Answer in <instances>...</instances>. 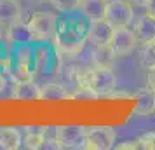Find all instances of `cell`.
<instances>
[{
  "label": "cell",
  "mask_w": 155,
  "mask_h": 150,
  "mask_svg": "<svg viewBox=\"0 0 155 150\" xmlns=\"http://www.w3.org/2000/svg\"><path fill=\"white\" fill-rule=\"evenodd\" d=\"M119 150H126V148H131V150H136V148H141V143L140 140H127V142H122L120 145H117Z\"/></svg>",
  "instance_id": "cell-22"
},
{
  "label": "cell",
  "mask_w": 155,
  "mask_h": 150,
  "mask_svg": "<svg viewBox=\"0 0 155 150\" xmlns=\"http://www.w3.org/2000/svg\"><path fill=\"white\" fill-rule=\"evenodd\" d=\"M113 32H115V28L106 21L105 18L91 19L89 26H87V40L94 47H105V45H110Z\"/></svg>",
  "instance_id": "cell-7"
},
{
  "label": "cell",
  "mask_w": 155,
  "mask_h": 150,
  "mask_svg": "<svg viewBox=\"0 0 155 150\" xmlns=\"http://www.w3.org/2000/svg\"><path fill=\"white\" fill-rule=\"evenodd\" d=\"M134 114L140 117L155 115V91L153 89H143L136 94V105H134Z\"/></svg>",
  "instance_id": "cell-13"
},
{
  "label": "cell",
  "mask_w": 155,
  "mask_h": 150,
  "mask_svg": "<svg viewBox=\"0 0 155 150\" xmlns=\"http://www.w3.org/2000/svg\"><path fill=\"white\" fill-rule=\"evenodd\" d=\"M78 87H85L96 96H110L117 89V77L110 66H94L78 75Z\"/></svg>",
  "instance_id": "cell-2"
},
{
  "label": "cell",
  "mask_w": 155,
  "mask_h": 150,
  "mask_svg": "<svg viewBox=\"0 0 155 150\" xmlns=\"http://www.w3.org/2000/svg\"><path fill=\"white\" fill-rule=\"evenodd\" d=\"M21 19V5L18 0H0V26H11Z\"/></svg>",
  "instance_id": "cell-14"
},
{
  "label": "cell",
  "mask_w": 155,
  "mask_h": 150,
  "mask_svg": "<svg viewBox=\"0 0 155 150\" xmlns=\"http://www.w3.org/2000/svg\"><path fill=\"white\" fill-rule=\"evenodd\" d=\"M87 26L89 19L80 18H58L56 30H54V45L66 54H77L84 49V44L87 40Z\"/></svg>",
  "instance_id": "cell-1"
},
{
  "label": "cell",
  "mask_w": 155,
  "mask_h": 150,
  "mask_svg": "<svg viewBox=\"0 0 155 150\" xmlns=\"http://www.w3.org/2000/svg\"><path fill=\"white\" fill-rule=\"evenodd\" d=\"M5 38L11 45H25V44L33 42V35H31L28 23H23L21 19L12 23L11 26H7Z\"/></svg>",
  "instance_id": "cell-10"
},
{
  "label": "cell",
  "mask_w": 155,
  "mask_h": 150,
  "mask_svg": "<svg viewBox=\"0 0 155 150\" xmlns=\"http://www.w3.org/2000/svg\"><path fill=\"white\" fill-rule=\"evenodd\" d=\"M54 63V51L47 42H38L33 47V65H35V75H44L49 72Z\"/></svg>",
  "instance_id": "cell-9"
},
{
  "label": "cell",
  "mask_w": 155,
  "mask_h": 150,
  "mask_svg": "<svg viewBox=\"0 0 155 150\" xmlns=\"http://www.w3.org/2000/svg\"><path fill=\"white\" fill-rule=\"evenodd\" d=\"M85 133L84 126H59L56 128L58 148H84Z\"/></svg>",
  "instance_id": "cell-6"
},
{
  "label": "cell",
  "mask_w": 155,
  "mask_h": 150,
  "mask_svg": "<svg viewBox=\"0 0 155 150\" xmlns=\"http://www.w3.org/2000/svg\"><path fill=\"white\" fill-rule=\"evenodd\" d=\"M23 145L26 148H44L45 147V133L44 128H28L26 136L23 140Z\"/></svg>",
  "instance_id": "cell-18"
},
{
  "label": "cell",
  "mask_w": 155,
  "mask_h": 150,
  "mask_svg": "<svg viewBox=\"0 0 155 150\" xmlns=\"http://www.w3.org/2000/svg\"><path fill=\"white\" fill-rule=\"evenodd\" d=\"M129 2H131V4H136V5H145L148 0H129Z\"/></svg>",
  "instance_id": "cell-26"
},
{
  "label": "cell",
  "mask_w": 155,
  "mask_h": 150,
  "mask_svg": "<svg viewBox=\"0 0 155 150\" xmlns=\"http://www.w3.org/2000/svg\"><path fill=\"white\" fill-rule=\"evenodd\" d=\"M56 19L58 16L47 11H38L33 12L28 21V26L33 35V42H49L54 37V30H56Z\"/></svg>",
  "instance_id": "cell-3"
},
{
  "label": "cell",
  "mask_w": 155,
  "mask_h": 150,
  "mask_svg": "<svg viewBox=\"0 0 155 150\" xmlns=\"http://www.w3.org/2000/svg\"><path fill=\"white\" fill-rule=\"evenodd\" d=\"M23 145V135L18 128L0 126V148L4 150H18Z\"/></svg>",
  "instance_id": "cell-15"
},
{
  "label": "cell",
  "mask_w": 155,
  "mask_h": 150,
  "mask_svg": "<svg viewBox=\"0 0 155 150\" xmlns=\"http://www.w3.org/2000/svg\"><path fill=\"white\" fill-rule=\"evenodd\" d=\"M117 133L113 128L108 126H96V128H87L85 133V150H110L115 147Z\"/></svg>",
  "instance_id": "cell-5"
},
{
  "label": "cell",
  "mask_w": 155,
  "mask_h": 150,
  "mask_svg": "<svg viewBox=\"0 0 155 150\" xmlns=\"http://www.w3.org/2000/svg\"><path fill=\"white\" fill-rule=\"evenodd\" d=\"M145 7H147V12H148V14L155 18V0H148L147 4H145Z\"/></svg>",
  "instance_id": "cell-25"
},
{
  "label": "cell",
  "mask_w": 155,
  "mask_h": 150,
  "mask_svg": "<svg viewBox=\"0 0 155 150\" xmlns=\"http://www.w3.org/2000/svg\"><path fill=\"white\" fill-rule=\"evenodd\" d=\"M136 44H138V38H136L133 30H129V26L115 28L112 40H110V49L115 54V58H120L131 54L136 47Z\"/></svg>",
  "instance_id": "cell-8"
},
{
  "label": "cell",
  "mask_w": 155,
  "mask_h": 150,
  "mask_svg": "<svg viewBox=\"0 0 155 150\" xmlns=\"http://www.w3.org/2000/svg\"><path fill=\"white\" fill-rule=\"evenodd\" d=\"M138 140H140V143H141V148L155 150V133H145V135H141Z\"/></svg>",
  "instance_id": "cell-21"
},
{
  "label": "cell",
  "mask_w": 155,
  "mask_h": 150,
  "mask_svg": "<svg viewBox=\"0 0 155 150\" xmlns=\"http://www.w3.org/2000/svg\"><path fill=\"white\" fill-rule=\"evenodd\" d=\"M133 32L140 44H148V42H152V40H155V18L150 16L148 12L143 14L136 21Z\"/></svg>",
  "instance_id": "cell-11"
},
{
  "label": "cell",
  "mask_w": 155,
  "mask_h": 150,
  "mask_svg": "<svg viewBox=\"0 0 155 150\" xmlns=\"http://www.w3.org/2000/svg\"><path fill=\"white\" fill-rule=\"evenodd\" d=\"M38 93H40V86L33 79L19 80L12 84L11 98L12 100H38Z\"/></svg>",
  "instance_id": "cell-12"
},
{
  "label": "cell",
  "mask_w": 155,
  "mask_h": 150,
  "mask_svg": "<svg viewBox=\"0 0 155 150\" xmlns=\"http://www.w3.org/2000/svg\"><path fill=\"white\" fill-rule=\"evenodd\" d=\"M37 2H44V0H37ZM47 2H49V0H47Z\"/></svg>",
  "instance_id": "cell-27"
},
{
  "label": "cell",
  "mask_w": 155,
  "mask_h": 150,
  "mask_svg": "<svg viewBox=\"0 0 155 150\" xmlns=\"http://www.w3.org/2000/svg\"><path fill=\"white\" fill-rule=\"evenodd\" d=\"M0 38H2V30H0Z\"/></svg>",
  "instance_id": "cell-28"
},
{
  "label": "cell",
  "mask_w": 155,
  "mask_h": 150,
  "mask_svg": "<svg viewBox=\"0 0 155 150\" xmlns=\"http://www.w3.org/2000/svg\"><path fill=\"white\" fill-rule=\"evenodd\" d=\"M147 84H148V87H150V89H153V91H155V66H153V68H150V70H148Z\"/></svg>",
  "instance_id": "cell-24"
},
{
  "label": "cell",
  "mask_w": 155,
  "mask_h": 150,
  "mask_svg": "<svg viewBox=\"0 0 155 150\" xmlns=\"http://www.w3.org/2000/svg\"><path fill=\"white\" fill-rule=\"evenodd\" d=\"M105 19L113 28H126L134 19V11L129 0H108Z\"/></svg>",
  "instance_id": "cell-4"
},
{
  "label": "cell",
  "mask_w": 155,
  "mask_h": 150,
  "mask_svg": "<svg viewBox=\"0 0 155 150\" xmlns=\"http://www.w3.org/2000/svg\"><path fill=\"white\" fill-rule=\"evenodd\" d=\"M140 61L147 70L155 66V40H152L148 44H143V47L140 51Z\"/></svg>",
  "instance_id": "cell-19"
},
{
  "label": "cell",
  "mask_w": 155,
  "mask_h": 150,
  "mask_svg": "<svg viewBox=\"0 0 155 150\" xmlns=\"http://www.w3.org/2000/svg\"><path fill=\"white\" fill-rule=\"evenodd\" d=\"M49 4L52 7L59 11V12H73L80 7V0H49Z\"/></svg>",
  "instance_id": "cell-20"
},
{
  "label": "cell",
  "mask_w": 155,
  "mask_h": 150,
  "mask_svg": "<svg viewBox=\"0 0 155 150\" xmlns=\"http://www.w3.org/2000/svg\"><path fill=\"white\" fill-rule=\"evenodd\" d=\"M71 98V93L66 91V87L58 84V82H47L40 86V93H38V100L49 101V100H66Z\"/></svg>",
  "instance_id": "cell-17"
},
{
  "label": "cell",
  "mask_w": 155,
  "mask_h": 150,
  "mask_svg": "<svg viewBox=\"0 0 155 150\" xmlns=\"http://www.w3.org/2000/svg\"><path fill=\"white\" fill-rule=\"evenodd\" d=\"M106 4L108 0H80V12L84 14V18L91 19H99L105 18L106 12Z\"/></svg>",
  "instance_id": "cell-16"
},
{
  "label": "cell",
  "mask_w": 155,
  "mask_h": 150,
  "mask_svg": "<svg viewBox=\"0 0 155 150\" xmlns=\"http://www.w3.org/2000/svg\"><path fill=\"white\" fill-rule=\"evenodd\" d=\"M7 84H9V77L5 75L4 70H0V94L7 89Z\"/></svg>",
  "instance_id": "cell-23"
}]
</instances>
